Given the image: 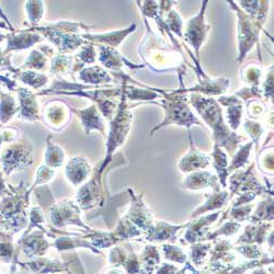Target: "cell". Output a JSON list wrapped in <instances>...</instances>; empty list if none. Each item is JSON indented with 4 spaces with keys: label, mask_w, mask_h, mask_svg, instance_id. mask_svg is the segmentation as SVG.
I'll list each match as a JSON object with an SVG mask.
<instances>
[{
    "label": "cell",
    "mask_w": 274,
    "mask_h": 274,
    "mask_svg": "<svg viewBox=\"0 0 274 274\" xmlns=\"http://www.w3.org/2000/svg\"><path fill=\"white\" fill-rule=\"evenodd\" d=\"M20 106L18 116L26 121H41L40 105L36 100V96L31 90L26 88H18Z\"/></svg>",
    "instance_id": "13"
},
{
    "label": "cell",
    "mask_w": 274,
    "mask_h": 274,
    "mask_svg": "<svg viewBox=\"0 0 274 274\" xmlns=\"http://www.w3.org/2000/svg\"><path fill=\"white\" fill-rule=\"evenodd\" d=\"M18 111L19 107L13 97L0 91V122L6 124Z\"/></svg>",
    "instance_id": "24"
},
{
    "label": "cell",
    "mask_w": 274,
    "mask_h": 274,
    "mask_svg": "<svg viewBox=\"0 0 274 274\" xmlns=\"http://www.w3.org/2000/svg\"><path fill=\"white\" fill-rule=\"evenodd\" d=\"M71 61H72L71 56L63 54L55 55L52 60L51 74L62 79L63 76L68 75V72L71 70Z\"/></svg>",
    "instance_id": "26"
},
{
    "label": "cell",
    "mask_w": 274,
    "mask_h": 274,
    "mask_svg": "<svg viewBox=\"0 0 274 274\" xmlns=\"http://www.w3.org/2000/svg\"><path fill=\"white\" fill-rule=\"evenodd\" d=\"M161 18L163 19L166 26L168 27L171 33H174L177 36L184 40V33H182V30H184V21H182L179 12L176 9L172 8L168 13H166Z\"/></svg>",
    "instance_id": "29"
},
{
    "label": "cell",
    "mask_w": 274,
    "mask_h": 274,
    "mask_svg": "<svg viewBox=\"0 0 274 274\" xmlns=\"http://www.w3.org/2000/svg\"><path fill=\"white\" fill-rule=\"evenodd\" d=\"M3 158L6 171L9 173L13 168L28 166L32 162V148L27 142L15 144L7 149Z\"/></svg>",
    "instance_id": "11"
},
{
    "label": "cell",
    "mask_w": 274,
    "mask_h": 274,
    "mask_svg": "<svg viewBox=\"0 0 274 274\" xmlns=\"http://www.w3.org/2000/svg\"><path fill=\"white\" fill-rule=\"evenodd\" d=\"M46 146H47L46 154H45L46 163L55 168L61 167L64 162V157H65L63 149L60 146H57L49 142V137L47 138Z\"/></svg>",
    "instance_id": "30"
},
{
    "label": "cell",
    "mask_w": 274,
    "mask_h": 274,
    "mask_svg": "<svg viewBox=\"0 0 274 274\" xmlns=\"http://www.w3.org/2000/svg\"><path fill=\"white\" fill-rule=\"evenodd\" d=\"M133 121V113L126 104V99L124 98L122 93L121 103L119 104L118 111H116L114 118L110 121V133L106 140V151L107 158H110L111 154L116 148L120 147L129 135Z\"/></svg>",
    "instance_id": "6"
},
{
    "label": "cell",
    "mask_w": 274,
    "mask_h": 274,
    "mask_svg": "<svg viewBox=\"0 0 274 274\" xmlns=\"http://www.w3.org/2000/svg\"><path fill=\"white\" fill-rule=\"evenodd\" d=\"M188 101L189 100L186 95H172L171 93H166L162 100L151 102L157 105H160L165 111V118L162 122L151 131V135H154L155 132L169 125L187 127L189 133L191 126L193 125L204 127L203 122L198 120L197 116H195L194 112L191 110V107L189 106Z\"/></svg>",
    "instance_id": "3"
},
{
    "label": "cell",
    "mask_w": 274,
    "mask_h": 274,
    "mask_svg": "<svg viewBox=\"0 0 274 274\" xmlns=\"http://www.w3.org/2000/svg\"><path fill=\"white\" fill-rule=\"evenodd\" d=\"M4 142V137H3V133L0 132V145H2V143Z\"/></svg>",
    "instance_id": "41"
},
{
    "label": "cell",
    "mask_w": 274,
    "mask_h": 274,
    "mask_svg": "<svg viewBox=\"0 0 274 274\" xmlns=\"http://www.w3.org/2000/svg\"><path fill=\"white\" fill-rule=\"evenodd\" d=\"M0 28H3V29H5V28H6V24H5L4 22H0Z\"/></svg>",
    "instance_id": "42"
},
{
    "label": "cell",
    "mask_w": 274,
    "mask_h": 274,
    "mask_svg": "<svg viewBox=\"0 0 274 274\" xmlns=\"http://www.w3.org/2000/svg\"><path fill=\"white\" fill-rule=\"evenodd\" d=\"M238 99L240 98L244 101H250V100H260L262 98V91L259 88L254 87H245L242 88L234 95Z\"/></svg>",
    "instance_id": "36"
},
{
    "label": "cell",
    "mask_w": 274,
    "mask_h": 274,
    "mask_svg": "<svg viewBox=\"0 0 274 274\" xmlns=\"http://www.w3.org/2000/svg\"><path fill=\"white\" fill-rule=\"evenodd\" d=\"M189 101L206 125L212 130L215 146L225 148L229 154H232L236 151L237 146L246 140L245 136L236 134V132H232L228 127L216 99L198 94H191Z\"/></svg>",
    "instance_id": "1"
},
{
    "label": "cell",
    "mask_w": 274,
    "mask_h": 274,
    "mask_svg": "<svg viewBox=\"0 0 274 274\" xmlns=\"http://www.w3.org/2000/svg\"><path fill=\"white\" fill-rule=\"evenodd\" d=\"M234 9L238 18V57L237 62L243 63L244 58L251 51L253 46L259 42V33L263 27L253 21L234 2H227Z\"/></svg>",
    "instance_id": "5"
},
{
    "label": "cell",
    "mask_w": 274,
    "mask_h": 274,
    "mask_svg": "<svg viewBox=\"0 0 274 274\" xmlns=\"http://www.w3.org/2000/svg\"><path fill=\"white\" fill-rule=\"evenodd\" d=\"M227 198V193L226 192H222V193H218V194H215L213 195L209 201L206 202V204L202 207H200V209H197L194 214H192V216H197V215H200L206 211H210V210H215V209H220V207H222L224 205V203H225Z\"/></svg>",
    "instance_id": "33"
},
{
    "label": "cell",
    "mask_w": 274,
    "mask_h": 274,
    "mask_svg": "<svg viewBox=\"0 0 274 274\" xmlns=\"http://www.w3.org/2000/svg\"><path fill=\"white\" fill-rule=\"evenodd\" d=\"M145 19H155L158 15V2H136Z\"/></svg>",
    "instance_id": "37"
},
{
    "label": "cell",
    "mask_w": 274,
    "mask_h": 274,
    "mask_svg": "<svg viewBox=\"0 0 274 274\" xmlns=\"http://www.w3.org/2000/svg\"><path fill=\"white\" fill-rule=\"evenodd\" d=\"M78 78L81 82L88 86H97L102 84H110L113 81L111 75L99 66H91L79 71Z\"/></svg>",
    "instance_id": "20"
},
{
    "label": "cell",
    "mask_w": 274,
    "mask_h": 274,
    "mask_svg": "<svg viewBox=\"0 0 274 274\" xmlns=\"http://www.w3.org/2000/svg\"><path fill=\"white\" fill-rule=\"evenodd\" d=\"M185 186L191 190H201L209 187H212L214 190H218L216 177L206 171L192 173L186 180Z\"/></svg>",
    "instance_id": "22"
},
{
    "label": "cell",
    "mask_w": 274,
    "mask_h": 274,
    "mask_svg": "<svg viewBox=\"0 0 274 274\" xmlns=\"http://www.w3.org/2000/svg\"><path fill=\"white\" fill-rule=\"evenodd\" d=\"M70 107L61 100L49 101L43 110V119L48 126L54 131H60L69 120Z\"/></svg>",
    "instance_id": "10"
},
{
    "label": "cell",
    "mask_w": 274,
    "mask_h": 274,
    "mask_svg": "<svg viewBox=\"0 0 274 274\" xmlns=\"http://www.w3.org/2000/svg\"><path fill=\"white\" fill-rule=\"evenodd\" d=\"M97 60V52L94 43H87L80 47V51L76 55V63L71 68L72 72H77L84 69L85 65L94 64Z\"/></svg>",
    "instance_id": "23"
},
{
    "label": "cell",
    "mask_w": 274,
    "mask_h": 274,
    "mask_svg": "<svg viewBox=\"0 0 274 274\" xmlns=\"http://www.w3.org/2000/svg\"><path fill=\"white\" fill-rule=\"evenodd\" d=\"M147 27V34L145 35L142 43L139 44L138 52L142 56L145 66H149L154 71L162 72L171 69H177L178 71L184 67V54L170 49L168 45L163 43L161 39H158L155 33L149 28L147 21L145 20Z\"/></svg>",
    "instance_id": "2"
},
{
    "label": "cell",
    "mask_w": 274,
    "mask_h": 274,
    "mask_svg": "<svg viewBox=\"0 0 274 274\" xmlns=\"http://www.w3.org/2000/svg\"><path fill=\"white\" fill-rule=\"evenodd\" d=\"M47 57L39 49H33L30 53L28 60L21 68H30L35 70H43L46 67Z\"/></svg>",
    "instance_id": "31"
},
{
    "label": "cell",
    "mask_w": 274,
    "mask_h": 274,
    "mask_svg": "<svg viewBox=\"0 0 274 274\" xmlns=\"http://www.w3.org/2000/svg\"><path fill=\"white\" fill-rule=\"evenodd\" d=\"M136 31V23H133L127 29H123L120 31H113L110 33H105V34H82L81 38L85 41L88 40L91 43H97L98 45H105L112 48L119 47L121 43L125 40L131 33Z\"/></svg>",
    "instance_id": "14"
},
{
    "label": "cell",
    "mask_w": 274,
    "mask_h": 274,
    "mask_svg": "<svg viewBox=\"0 0 274 274\" xmlns=\"http://www.w3.org/2000/svg\"><path fill=\"white\" fill-rule=\"evenodd\" d=\"M26 10L28 12L29 20L32 26L36 27V24L41 21L43 16L44 5L42 2H28L26 4Z\"/></svg>",
    "instance_id": "32"
},
{
    "label": "cell",
    "mask_w": 274,
    "mask_h": 274,
    "mask_svg": "<svg viewBox=\"0 0 274 274\" xmlns=\"http://www.w3.org/2000/svg\"><path fill=\"white\" fill-rule=\"evenodd\" d=\"M220 105L226 107V119L228 127L235 132L243 120L244 105L240 99L235 96H221L216 100Z\"/></svg>",
    "instance_id": "15"
},
{
    "label": "cell",
    "mask_w": 274,
    "mask_h": 274,
    "mask_svg": "<svg viewBox=\"0 0 274 274\" xmlns=\"http://www.w3.org/2000/svg\"><path fill=\"white\" fill-rule=\"evenodd\" d=\"M246 14L263 27L269 13L270 2H259V0H240L236 4Z\"/></svg>",
    "instance_id": "17"
},
{
    "label": "cell",
    "mask_w": 274,
    "mask_h": 274,
    "mask_svg": "<svg viewBox=\"0 0 274 274\" xmlns=\"http://www.w3.org/2000/svg\"><path fill=\"white\" fill-rule=\"evenodd\" d=\"M244 129L248 133L249 136L252 138V143L257 146L259 145V139L262 136L264 129L259 122L251 119H246L244 122Z\"/></svg>",
    "instance_id": "34"
},
{
    "label": "cell",
    "mask_w": 274,
    "mask_h": 274,
    "mask_svg": "<svg viewBox=\"0 0 274 274\" xmlns=\"http://www.w3.org/2000/svg\"><path fill=\"white\" fill-rule=\"evenodd\" d=\"M90 27L84 26L82 23L77 22H57L48 27H33L30 31H36L41 33L58 48L61 54L66 55L72 53L77 48L88 42L78 35L77 32L80 30H88Z\"/></svg>",
    "instance_id": "4"
},
{
    "label": "cell",
    "mask_w": 274,
    "mask_h": 274,
    "mask_svg": "<svg viewBox=\"0 0 274 274\" xmlns=\"http://www.w3.org/2000/svg\"><path fill=\"white\" fill-rule=\"evenodd\" d=\"M179 79H180V85L181 89L172 91V95H186L188 93L191 94H198L202 95L204 97H211L213 98L214 96L221 97L227 91V89L230 86V79L226 77H221L216 79H211L209 77L200 78L197 81V84L191 88H185L184 87V81H182V72L181 70L179 71Z\"/></svg>",
    "instance_id": "8"
},
{
    "label": "cell",
    "mask_w": 274,
    "mask_h": 274,
    "mask_svg": "<svg viewBox=\"0 0 274 274\" xmlns=\"http://www.w3.org/2000/svg\"><path fill=\"white\" fill-rule=\"evenodd\" d=\"M89 171H90L89 163L86 161V159H81L79 157H77V158H72L68 162L67 168H66L67 177L75 186L80 185L89 174Z\"/></svg>",
    "instance_id": "21"
},
{
    "label": "cell",
    "mask_w": 274,
    "mask_h": 274,
    "mask_svg": "<svg viewBox=\"0 0 274 274\" xmlns=\"http://www.w3.org/2000/svg\"><path fill=\"white\" fill-rule=\"evenodd\" d=\"M98 48H99V52H100L99 53V61H100L101 64L105 66L106 68L111 69L113 72L122 71V68L124 67V66H126V67L133 70L146 67L145 64L136 65L134 63L130 62L121 53L116 51L115 48L105 46V45H98Z\"/></svg>",
    "instance_id": "9"
},
{
    "label": "cell",
    "mask_w": 274,
    "mask_h": 274,
    "mask_svg": "<svg viewBox=\"0 0 274 274\" xmlns=\"http://www.w3.org/2000/svg\"><path fill=\"white\" fill-rule=\"evenodd\" d=\"M242 78L244 82L248 85V87L259 88L262 78L261 66L255 64H249L245 66V68L242 70Z\"/></svg>",
    "instance_id": "27"
},
{
    "label": "cell",
    "mask_w": 274,
    "mask_h": 274,
    "mask_svg": "<svg viewBox=\"0 0 274 274\" xmlns=\"http://www.w3.org/2000/svg\"><path fill=\"white\" fill-rule=\"evenodd\" d=\"M252 146H253V143L250 142L240 147V149L237 152V155L234 157V159H232L229 170H235L239 167H242V166H244L247 162Z\"/></svg>",
    "instance_id": "35"
},
{
    "label": "cell",
    "mask_w": 274,
    "mask_h": 274,
    "mask_svg": "<svg viewBox=\"0 0 274 274\" xmlns=\"http://www.w3.org/2000/svg\"><path fill=\"white\" fill-rule=\"evenodd\" d=\"M18 77L24 85H28L35 90L43 89L48 82L47 75L40 74L34 70H24L19 72Z\"/></svg>",
    "instance_id": "25"
},
{
    "label": "cell",
    "mask_w": 274,
    "mask_h": 274,
    "mask_svg": "<svg viewBox=\"0 0 274 274\" xmlns=\"http://www.w3.org/2000/svg\"><path fill=\"white\" fill-rule=\"evenodd\" d=\"M8 44L6 51L4 52L5 55H7L9 52L12 51H22V49H27L32 47L40 42H42L44 38L40 35L39 33H32L30 31L22 32L18 35L9 34L7 35Z\"/></svg>",
    "instance_id": "18"
},
{
    "label": "cell",
    "mask_w": 274,
    "mask_h": 274,
    "mask_svg": "<svg viewBox=\"0 0 274 274\" xmlns=\"http://www.w3.org/2000/svg\"><path fill=\"white\" fill-rule=\"evenodd\" d=\"M214 159V167L216 168L223 186H226V178L228 176L227 170V155L222 151L218 146H214V152L212 154Z\"/></svg>",
    "instance_id": "28"
},
{
    "label": "cell",
    "mask_w": 274,
    "mask_h": 274,
    "mask_svg": "<svg viewBox=\"0 0 274 274\" xmlns=\"http://www.w3.org/2000/svg\"><path fill=\"white\" fill-rule=\"evenodd\" d=\"M10 65V62H9V58H7L5 53H3L2 51H0V66L2 65Z\"/></svg>",
    "instance_id": "40"
},
{
    "label": "cell",
    "mask_w": 274,
    "mask_h": 274,
    "mask_svg": "<svg viewBox=\"0 0 274 274\" xmlns=\"http://www.w3.org/2000/svg\"><path fill=\"white\" fill-rule=\"evenodd\" d=\"M113 76L120 77L123 81V96L126 100L130 101H152L154 99L159 98L160 95L165 96V91H154V90H147L143 88H136L135 86H127V81L124 78V72H113Z\"/></svg>",
    "instance_id": "16"
},
{
    "label": "cell",
    "mask_w": 274,
    "mask_h": 274,
    "mask_svg": "<svg viewBox=\"0 0 274 274\" xmlns=\"http://www.w3.org/2000/svg\"><path fill=\"white\" fill-rule=\"evenodd\" d=\"M74 113L78 115L81 121V125L87 135L93 131L100 132L102 135H105V123L100 111L97 109V105L91 104L89 107L82 110L70 109Z\"/></svg>",
    "instance_id": "12"
},
{
    "label": "cell",
    "mask_w": 274,
    "mask_h": 274,
    "mask_svg": "<svg viewBox=\"0 0 274 274\" xmlns=\"http://www.w3.org/2000/svg\"><path fill=\"white\" fill-rule=\"evenodd\" d=\"M263 111H264V105L263 103H261L260 100L248 101L247 113H248L249 119H251V120L259 119L260 116L263 114Z\"/></svg>",
    "instance_id": "39"
},
{
    "label": "cell",
    "mask_w": 274,
    "mask_h": 274,
    "mask_svg": "<svg viewBox=\"0 0 274 274\" xmlns=\"http://www.w3.org/2000/svg\"><path fill=\"white\" fill-rule=\"evenodd\" d=\"M262 98L264 97L267 100H272L273 102V65L270 66L267 76L264 78L262 85Z\"/></svg>",
    "instance_id": "38"
},
{
    "label": "cell",
    "mask_w": 274,
    "mask_h": 274,
    "mask_svg": "<svg viewBox=\"0 0 274 274\" xmlns=\"http://www.w3.org/2000/svg\"><path fill=\"white\" fill-rule=\"evenodd\" d=\"M207 5H209L207 0L202 2L201 10L188 21L186 26V32L184 34L185 42H187L194 49L197 61L198 56H200V49L206 41L207 34H209L211 30V27L205 22V9Z\"/></svg>",
    "instance_id": "7"
},
{
    "label": "cell",
    "mask_w": 274,
    "mask_h": 274,
    "mask_svg": "<svg viewBox=\"0 0 274 274\" xmlns=\"http://www.w3.org/2000/svg\"><path fill=\"white\" fill-rule=\"evenodd\" d=\"M210 163L211 157L200 151H196L193 147V144H191V151L182 158L179 165V168L182 172H189L192 170L205 168Z\"/></svg>",
    "instance_id": "19"
}]
</instances>
